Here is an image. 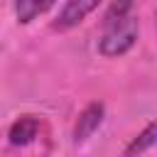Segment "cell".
I'll return each instance as SVG.
<instances>
[{"label": "cell", "instance_id": "6da1fadb", "mask_svg": "<svg viewBox=\"0 0 157 157\" xmlns=\"http://www.w3.org/2000/svg\"><path fill=\"white\" fill-rule=\"evenodd\" d=\"M130 10H132L130 2L110 5V12L105 15V32L98 42V49L103 56H120L135 44L140 27H137V20L128 15Z\"/></svg>", "mask_w": 157, "mask_h": 157}, {"label": "cell", "instance_id": "5b68a950", "mask_svg": "<svg viewBox=\"0 0 157 157\" xmlns=\"http://www.w3.org/2000/svg\"><path fill=\"white\" fill-rule=\"evenodd\" d=\"M155 137H157V128H155V123H150V125H147V128L130 142V147L125 150V157H135V155L150 150V147L155 145Z\"/></svg>", "mask_w": 157, "mask_h": 157}, {"label": "cell", "instance_id": "7a4b0ae2", "mask_svg": "<svg viewBox=\"0 0 157 157\" xmlns=\"http://www.w3.org/2000/svg\"><path fill=\"white\" fill-rule=\"evenodd\" d=\"M98 7L96 0H69L61 5L56 20H54V29H69V27H76L88 12H93Z\"/></svg>", "mask_w": 157, "mask_h": 157}, {"label": "cell", "instance_id": "3957f363", "mask_svg": "<svg viewBox=\"0 0 157 157\" xmlns=\"http://www.w3.org/2000/svg\"><path fill=\"white\" fill-rule=\"evenodd\" d=\"M101 120H103V103H88V105L81 110L78 120H76V125H74V140H76V142L88 140V137L98 130Z\"/></svg>", "mask_w": 157, "mask_h": 157}, {"label": "cell", "instance_id": "277c9868", "mask_svg": "<svg viewBox=\"0 0 157 157\" xmlns=\"http://www.w3.org/2000/svg\"><path fill=\"white\" fill-rule=\"evenodd\" d=\"M37 132H39V118H34V115H22V118H17V120L12 123L7 137H10V145L22 147V145H29V142L37 137Z\"/></svg>", "mask_w": 157, "mask_h": 157}, {"label": "cell", "instance_id": "8992f818", "mask_svg": "<svg viewBox=\"0 0 157 157\" xmlns=\"http://www.w3.org/2000/svg\"><path fill=\"white\" fill-rule=\"evenodd\" d=\"M47 7H49V2H34V0H20V2H15V12H17V20H20V22L34 20V17L42 15Z\"/></svg>", "mask_w": 157, "mask_h": 157}]
</instances>
